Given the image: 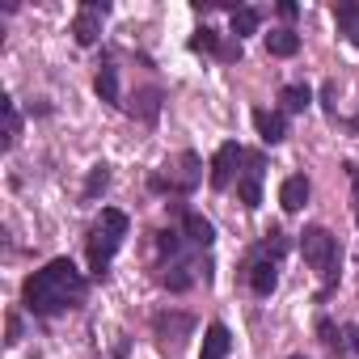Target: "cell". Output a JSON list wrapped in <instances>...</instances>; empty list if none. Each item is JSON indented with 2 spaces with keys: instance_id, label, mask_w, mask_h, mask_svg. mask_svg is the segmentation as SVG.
I'll list each match as a JSON object with an SVG mask.
<instances>
[{
  "instance_id": "obj_1",
  "label": "cell",
  "mask_w": 359,
  "mask_h": 359,
  "mask_svg": "<svg viewBox=\"0 0 359 359\" xmlns=\"http://www.w3.org/2000/svg\"><path fill=\"white\" fill-rule=\"evenodd\" d=\"M22 296H26V309H30V313L55 317V313L72 309V304L85 296V279H81V271H76L68 258H55V262H47L43 271H34V275L26 279Z\"/></svg>"
},
{
  "instance_id": "obj_2",
  "label": "cell",
  "mask_w": 359,
  "mask_h": 359,
  "mask_svg": "<svg viewBox=\"0 0 359 359\" xmlns=\"http://www.w3.org/2000/svg\"><path fill=\"white\" fill-rule=\"evenodd\" d=\"M123 237H127V216L114 212V208H106L102 220H97V229H93V237H89V266H93V275H102L110 266V258L123 245Z\"/></svg>"
},
{
  "instance_id": "obj_3",
  "label": "cell",
  "mask_w": 359,
  "mask_h": 359,
  "mask_svg": "<svg viewBox=\"0 0 359 359\" xmlns=\"http://www.w3.org/2000/svg\"><path fill=\"white\" fill-rule=\"evenodd\" d=\"M300 250H304V262L325 279V283H334L338 279V262H342V254H338V237L330 233V229H304L300 233Z\"/></svg>"
},
{
  "instance_id": "obj_4",
  "label": "cell",
  "mask_w": 359,
  "mask_h": 359,
  "mask_svg": "<svg viewBox=\"0 0 359 359\" xmlns=\"http://www.w3.org/2000/svg\"><path fill=\"white\" fill-rule=\"evenodd\" d=\"M106 13H110L106 0H89V5L76 13V22H72V39H76L81 47H93L97 34H102V18H106Z\"/></svg>"
},
{
  "instance_id": "obj_5",
  "label": "cell",
  "mask_w": 359,
  "mask_h": 359,
  "mask_svg": "<svg viewBox=\"0 0 359 359\" xmlns=\"http://www.w3.org/2000/svg\"><path fill=\"white\" fill-rule=\"evenodd\" d=\"M237 195H241V208H258L262 203V156L258 152L245 156V173L237 182Z\"/></svg>"
},
{
  "instance_id": "obj_6",
  "label": "cell",
  "mask_w": 359,
  "mask_h": 359,
  "mask_svg": "<svg viewBox=\"0 0 359 359\" xmlns=\"http://www.w3.org/2000/svg\"><path fill=\"white\" fill-rule=\"evenodd\" d=\"M241 161H245V152H241L237 144H220V152L212 156V187H216V191H224V187L233 182V173H237Z\"/></svg>"
},
{
  "instance_id": "obj_7",
  "label": "cell",
  "mask_w": 359,
  "mask_h": 359,
  "mask_svg": "<svg viewBox=\"0 0 359 359\" xmlns=\"http://www.w3.org/2000/svg\"><path fill=\"white\" fill-rule=\"evenodd\" d=\"M279 203H283V212H300V208L309 203V177H304V173H292L287 182H283Z\"/></svg>"
},
{
  "instance_id": "obj_8",
  "label": "cell",
  "mask_w": 359,
  "mask_h": 359,
  "mask_svg": "<svg viewBox=\"0 0 359 359\" xmlns=\"http://www.w3.org/2000/svg\"><path fill=\"white\" fill-rule=\"evenodd\" d=\"M229 346H233V338H229V325H208V334H203V351H199V359H224L229 355Z\"/></svg>"
},
{
  "instance_id": "obj_9",
  "label": "cell",
  "mask_w": 359,
  "mask_h": 359,
  "mask_svg": "<svg viewBox=\"0 0 359 359\" xmlns=\"http://www.w3.org/2000/svg\"><path fill=\"white\" fill-rule=\"evenodd\" d=\"M254 127H258V135H262L266 144H279V140L287 135L283 114H271V110H254Z\"/></svg>"
},
{
  "instance_id": "obj_10",
  "label": "cell",
  "mask_w": 359,
  "mask_h": 359,
  "mask_svg": "<svg viewBox=\"0 0 359 359\" xmlns=\"http://www.w3.org/2000/svg\"><path fill=\"white\" fill-rule=\"evenodd\" d=\"M334 18H338L342 34L359 47V5H355V0H338V5H334Z\"/></svg>"
},
{
  "instance_id": "obj_11",
  "label": "cell",
  "mask_w": 359,
  "mask_h": 359,
  "mask_svg": "<svg viewBox=\"0 0 359 359\" xmlns=\"http://www.w3.org/2000/svg\"><path fill=\"white\" fill-rule=\"evenodd\" d=\"M93 89H97V97H102V102L118 106V72H114V64H102V68H97Z\"/></svg>"
},
{
  "instance_id": "obj_12",
  "label": "cell",
  "mask_w": 359,
  "mask_h": 359,
  "mask_svg": "<svg viewBox=\"0 0 359 359\" xmlns=\"http://www.w3.org/2000/svg\"><path fill=\"white\" fill-rule=\"evenodd\" d=\"M275 283H279L275 262H254V266H250V287H254L258 296H271V292H275Z\"/></svg>"
},
{
  "instance_id": "obj_13",
  "label": "cell",
  "mask_w": 359,
  "mask_h": 359,
  "mask_svg": "<svg viewBox=\"0 0 359 359\" xmlns=\"http://www.w3.org/2000/svg\"><path fill=\"white\" fill-rule=\"evenodd\" d=\"M266 51L279 55V60H287V55L300 51V34H292V30H275V34H266Z\"/></svg>"
},
{
  "instance_id": "obj_14",
  "label": "cell",
  "mask_w": 359,
  "mask_h": 359,
  "mask_svg": "<svg viewBox=\"0 0 359 359\" xmlns=\"http://www.w3.org/2000/svg\"><path fill=\"white\" fill-rule=\"evenodd\" d=\"M187 233H191V241L203 245V250L216 241V229H212V220H203V216H187Z\"/></svg>"
},
{
  "instance_id": "obj_15",
  "label": "cell",
  "mask_w": 359,
  "mask_h": 359,
  "mask_svg": "<svg viewBox=\"0 0 359 359\" xmlns=\"http://www.w3.org/2000/svg\"><path fill=\"white\" fill-rule=\"evenodd\" d=\"M177 165H182V173H177V191H191L195 182H199V156L195 152H182V161H177Z\"/></svg>"
},
{
  "instance_id": "obj_16",
  "label": "cell",
  "mask_w": 359,
  "mask_h": 359,
  "mask_svg": "<svg viewBox=\"0 0 359 359\" xmlns=\"http://www.w3.org/2000/svg\"><path fill=\"white\" fill-rule=\"evenodd\" d=\"M0 110H5V148H13V144H18V135H22V118H18V106L5 97V102H0Z\"/></svg>"
},
{
  "instance_id": "obj_17",
  "label": "cell",
  "mask_w": 359,
  "mask_h": 359,
  "mask_svg": "<svg viewBox=\"0 0 359 359\" xmlns=\"http://www.w3.org/2000/svg\"><path fill=\"white\" fill-rule=\"evenodd\" d=\"M279 97H283V110H287V114H300V110L309 106V85H287Z\"/></svg>"
},
{
  "instance_id": "obj_18",
  "label": "cell",
  "mask_w": 359,
  "mask_h": 359,
  "mask_svg": "<svg viewBox=\"0 0 359 359\" xmlns=\"http://www.w3.org/2000/svg\"><path fill=\"white\" fill-rule=\"evenodd\" d=\"M156 106H161V93H156V89H144V93H135L131 114H140V118H156Z\"/></svg>"
},
{
  "instance_id": "obj_19",
  "label": "cell",
  "mask_w": 359,
  "mask_h": 359,
  "mask_svg": "<svg viewBox=\"0 0 359 359\" xmlns=\"http://www.w3.org/2000/svg\"><path fill=\"white\" fill-rule=\"evenodd\" d=\"M106 187H110V169L106 165H93L89 169V182H85V199H97Z\"/></svg>"
},
{
  "instance_id": "obj_20",
  "label": "cell",
  "mask_w": 359,
  "mask_h": 359,
  "mask_svg": "<svg viewBox=\"0 0 359 359\" xmlns=\"http://www.w3.org/2000/svg\"><path fill=\"white\" fill-rule=\"evenodd\" d=\"M254 30H258V9H237V13H233V34L245 39V34H254Z\"/></svg>"
},
{
  "instance_id": "obj_21",
  "label": "cell",
  "mask_w": 359,
  "mask_h": 359,
  "mask_svg": "<svg viewBox=\"0 0 359 359\" xmlns=\"http://www.w3.org/2000/svg\"><path fill=\"white\" fill-rule=\"evenodd\" d=\"M220 43H224V39H220L216 30H208V26H203V30L191 39V51H220Z\"/></svg>"
},
{
  "instance_id": "obj_22",
  "label": "cell",
  "mask_w": 359,
  "mask_h": 359,
  "mask_svg": "<svg viewBox=\"0 0 359 359\" xmlns=\"http://www.w3.org/2000/svg\"><path fill=\"white\" fill-rule=\"evenodd\" d=\"M317 334H321V342H325L330 351H342V342H338V330H334L330 321H321V325H317Z\"/></svg>"
},
{
  "instance_id": "obj_23",
  "label": "cell",
  "mask_w": 359,
  "mask_h": 359,
  "mask_svg": "<svg viewBox=\"0 0 359 359\" xmlns=\"http://www.w3.org/2000/svg\"><path fill=\"white\" fill-rule=\"evenodd\" d=\"M220 60H241V39H233V43H220V51H216Z\"/></svg>"
},
{
  "instance_id": "obj_24",
  "label": "cell",
  "mask_w": 359,
  "mask_h": 359,
  "mask_svg": "<svg viewBox=\"0 0 359 359\" xmlns=\"http://www.w3.org/2000/svg\"><path fill=\"white\" fill-rule=\"evenodd\" d=\"M22 342V321H18V313L9 317V346H18Z\"/></svg>"
},
{
  "instance_id": "obj_25",
  "label": "cell",
  "mask_w": 359,
  "mask_h": 359,
  "mask_svg": "<svg viewBox=\"0 0 359 359\" xmlns=\"http://www.w3.org/2000/svg\"><path fill=\"white\" fill-rule=\"evenodd\" d=\"M346 338H351L346 346H351V351H359V325H351V330H346Z\"/></svg>"
},
{
  "instance_id": "obj_26",
  "label": "cell",
  "mask_w": 359,
  "mask_h": 359,
  "mask_svg": "<svg viewBox=\"0 0 359 359\" xmlns=\"http://www.w3.org/2000/svg\"><path fill=\"white\" fill-rule=\"evenodd\" d=\"M292 359H304V355H292Z\"/></svg>"
},
{
  "instance_id": "obj_27",
  "label": "cell",
  "mask_w": 359,
  "mask_h": 359,
  "mask_svg": "<svg viewBox=\"0 0 359 359\" xmlns=\"http://www.w3.org/2000/svg\"><path fill=\"white\" fill-rule=\"evenodd\" d=\"M355 127H359V118H355Z\"/></svg>"
}]
</instances>
